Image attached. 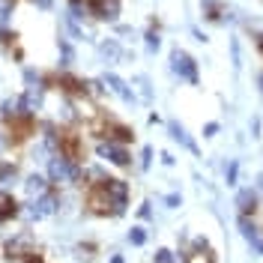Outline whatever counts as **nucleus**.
I'll list each match as a JSON object with an SVG mask.
<instances>
[{"instance_id":"1","label":"nucleus","mask_w":263,"mask_h":263,"mask_svg":"<svg viewBox=\"0 0 263 263\" xmlns=\"http://www.w3.org/2000/svg\"><path fill=\"white\" fill-rule=\"evenodd\" d=\"M51 180V185L57 189V185H81L84 182V164H75L63 159L60 153H54L48 159V174H45Z\"/></svg>"},{"instance_id":"2","label":"nucleus","mask_w":263,"mask_h":263,"mask_svg":"<svg viewBox=\"0 0 263 263\" xmlns=\"http://www.w3.org/2000/svg\"><path fill=\"white\" fill-rule=\"evenodd\" d=\"M84 206H87V213L90 215H99V218H120L114 200H111L108 192L102 189V182L87 189V195H84Z\"/></svg>"},{"instance_id":"3","label":"nucleus","mask_w":263,"mask_h":263,"mask_svg":"<svg viewBox=\"0 0 263 263\" xmlns=\"http://www.w3.org/2000/svg\"><path fill=\"white\" fill-rule=\"evenodd\" d=\"M57 210H60V195H57V189H51V192H45L42 197L24 203V206H21V215H27L30 221H42V218L54 215Z\"/></svg>"},{"instance_id":"4","label":"nucleus","mask_w":263,"mask_h":263,"mask_svg":"<svg viewBox=\"0 0 263 263\" xmlns=\"http://www.w3.org/2000/svg\"><path fill=\"white\" fill-rule=\"evenodd\" d=\"M171 72L180 75V81H185V84L200 81V75H197V60L189 54V51H182L180 45L171 48Z\"/></svg>"},{"instance_id":"5","label":"nucleus","mask_w":263,"mask_h":263,"mask_svg":"<svg viewBox=\"0 0 263 263\" xmlns=\"http://www.w3.org/2000/svg\"><path fill=\"white\" fill-rule=\"evenodd\" d=\"M57 153H60L63 159H69V162L84 164V159H87V147H84V138L78 135V132L63 129V135H60V147H57Z\"/></svg>"},{"instance_id":"6","label":"nucleus","mask_w":263,"mask_h":263,"mask_svg":"<svg viewBox=\"0 0 263 263\" xmlns=\"http://www.w3.org/2000/svg\"><path fill=\"white\" fill-rule=\"evenodd\" d=\"M96 156L102 159V162L114 164V167H132V153H129V147L114 144V141H99V144H96Z\"/></svg>"},{"instance_id":"7","label":"nucleus","mask_w":263,"mask_h":263,"mask_svg":"<svg viewBox=\"0 0 263 263\" xmlns=\"http://www.w3.org/2000/svg\"><path fill=\"white\" fill-rule=\"evenodd\" d=\"M102 189L108 192V197L114 200L117 213L126 215V210H129V195H132V185L126 180H120V177H108V180L102 182Z\"/></svg>"},{"instance_id":"8","label":"nucleus","mask_w":263,"mask_h":263,"mask_svg":"<svg viewBox=\"0 0 263 263\" xmlns=\"http://www.w3.org/2000/svg\"><path fill=\"white\" fill-rule=\"evenodd\" d=\"M33 248H36L33 233H30V230H18L15 236L6 242V257H9V260H15V263H21V257H24V254H30Z\"/></svg>"},{"instance_id":"9","label":"nucleus","mask_w":263,"mask_h":263,"mask_svg":"<svg viewBox=\"0 0 263 263\" xmlns=\"http://www.w3.org/2000/svg\"><path fill=\"white\" fill-rule=\"evenodd\" d=\"M102 84H105V90H108V93H114L117 99H123L126 105H135V102H138L135 90H132L129 84H126L123 78H120V75H114V72H108V75L102 78Z\"/></svg>"},{"instance_id":"10","label":"nucleus","mask_w":263,"mask_h":263,"mask_svg":"<svg viewBox=\"0 0 263 263\" xmlns=\"http://www.w3.org/2000/svg\"><path fill=\"white\" fill-rule=\"evenodd\" d=\"M236 210H239V215L257 213V210H260V195H257V189H251V185L239 189V192H236Z\"/></svg>"},{"instance_id":"11","label":"nucleus","mask_w":263,"mask_h":263,"mask_svg":"<svg viewBox=\"0 0 263 263\" xmlns=\"http://www.w3.org/2000/svg\"><path fill=\"white\" fill-rule=\"evenodd\" d=\"M21 215V203H18L9 189H0V224H9Z\"/></svg>"},{"instance_id":"12","label":"nucleus","mask_w":263,"mask_h":263,"mask_svg":"<svg viewBox=\"0 0 263 263\" xmlns=\"http://www.w3.org/2000/svg\"><path fill=\"white\" fill-rule=\"evenodd\" d=\"M200 12L206 21H213V24H221V21H230V9L221 3V0H200Z\"/></svg>"},{"instance_id":"13","label":"nucleus","mask_w":263,"mask_h":263,"mask_svg":"<svg viewBox=\"0 0 263 263\" xmlns=\"http://www.w3.org/2000/svg\"><path fill=\"white\" fill-rule=\"evenodd\" d=\"M54 185H51V180L45 177V174H30L27 180H24V192H27V197L30 200H36V197H42L45 192H51Z\"/></svg>"},{"instance_id":"14","label":"nucleus","mask_w":263,"mask_h":263,"mask_svg":"<svg viewBox=\"0 0 263 263\" xmlns=\"http://www.w3.org/2000/svg\"><path fill=\"white\" fill-rule=\"evenodd\" d=\"M167 132H171V138H174V141H180V144H182L185 149H189L192 156H200V147L195 144V138H192V135L185 132V126H182V123L171 120V123H167Z\"/></svg>"},{"instance_id":"15","label":"nucleus","mask_w":263,"mask_h":263,"mask_svg":"<svg viewBox=\"0 0 263 263\" xmlns=\"http://www.w3.org/2000/svg\"><path fill=\"white\" fill-rule=\"evenodd\" d=\"M99 54H102L105 63H117V60L123 57V48H120L117 39H102V42H99Z\"/></svg>"},{"instance_id":"16","label":"nucleus","mask_w":263,"mask_h":263,"mask_svg":"<svg viewBox=\"0 0 263 263\" xmlns=\"http://www.w3.org/2000/svg\"><path fill=\"white\" fill-rule=\"evenodd\" d=\"M18 180V164L12 159H3L0 162V189H6V185H12Z\"/></svg>"},{"instance_id":"17","label":"nucleus","mask_w":263,"mask_h":263,"mask_svg":"<svg viewBox=\"0 0 263 263\" xmlns=\"http://www.w3.org/2000/svg\"><path fill=\"white\" fill-rule=\"evenodd\" d=\"M236 180H239V159H228L224 162V182L236 185Z\"/></svg>"},{"instance_id":"18","label":"nucleus","mask_w":263,"mask_h":263,"mask_svg":"<svg viewBox=\"0 0 263 263\" xmlns=\"http://www.w3.org/2000/svg\"><path fill=\"white\" fill-rule=\"evenodd\" d=\"M72 60H75V54H72V45L66 42V39H60V66H63V72L72 66Z\"/></svg>"},{"instance_id":"19","label":"nucleus","mask_w":263,"mask_h":263,"mask_svg":"<svg viewBox=\"0 0 263 263\" xmlns=\"http://www.w3.org/2000/svg\"><path fill=\"white\" fill-rule=\"evenodd\" d=\"M75 257H78V260H93V257H96V246H93V242L75 246Z\"/></svg>"},{"instance_id":"20","label":"nucleus","mask_w":263,"mask_h":263,"mask_svg":"<svg viewBox=\"0 0 263 263\" xmlns=\"http://www.w3.org/2000/svg\"><path fill=\"white\" fill-rule=\"evenodd\" d=\"M144 45H147L149 54H156V51L162 48V36H159V30H147V36H144Z\"/></svg>"},{"instance_id":"21","label":"nucleus","mask_w":263,"mask_h":263,"mask_svg":"<svg viewBox=\"0 0 263 263\" xmlns=\"http://www.w3.org/2000/svg\"><path fill=\"white\" fill-rule=\"evenodd\" d=\"M129 242H132V246H144V242H147V228L135 224V228L129 230Z\"/></svg>"},{"instance_id":"22","label":"nucleus","mask_w":263,"mask_h":263,"mask_svg":"<svg viewBox=\"0 0 263 263\" xmlns=\"http://www.w3.org/2000/svg\"><path fill=\"white\" fill-rule=\"evenodd\" d=\"M153 263H177V254H174L171 248H156V254H153Z\"/></svg>"},{"instance_id":"23","label":"nucleus","mask_w":263,"mask_h":263,"mask_svg":"<svg viewBox=\"0 0 263 263\" xmlns=\"http://www.w3.org/2000/svg\"><path fill=\"white\" fill-rule=\"evenodd\" d=\"M102 93H105V84L96 81V78H90V81H87V99H93V102H96Z\"/></svg>"},{"instance_id":"24","label":"nucleus","mask_w":263,"mask_h":263,"mask_svg":"<svg viewBox=\"0 0 263 263\" xmlns=\"http://www.w3.org/2000/svg\"><path fill=\"white\" fill-rule=\"evenodd\" d=\"M203 251H210V239L206 236H195L192 239V254H203Z\"/></svg>"},{"instance_id":"25","label":"nucleus","mask_w":263,"mask_h":263,"mask_svg":"<svg viewBox=\"0 0 263 263\" xmlns=\"http://www.w3.org/2000/svg\"><path fill=\"white\" fill-rule=\"evenodd\" d=\"M189 263H215V254L213 251H203V254H192L189 251Z\"/></svg>"},{"instance_id":"26","label":"nucleus","mask_w":263,"mask_h":263,"mask_svg":"<svg viewBox=\"0 0 263 263\" xmlns=\"http://www.w3.org/2000/svg\"><path fill=\"white\" fill-rule=\"evenodd\" d=\"M15 33L9 30V27H0V42H3V45H6V48H12V45H15Z\"/></svg>"},{"instance_id":"27","label":"nucleus","mask_w":263,"mask_h":263,"mask_svg":"<svg viewBox=\"0 0 263 263\" xmlns=\"http://www.w3.org/2000/svg\"><path fill=\"white\" fill-rule=\"evenodd\" d=\"M21 263H45V254H42L39 248H33L30 254H24V257H21Z\"/></svg>"},{"instance_id":"28","label":"nucleus","mask_w":263,"mask_h":263,"mask_svg":"<svg viewBox=\"0 0 263 263\" xmlns=\"http://www.w3.org/2000/svg\"><path fill=\"white\" fill-rule=\"evenodd\" d=\"M180 203H182V195H177V192H171V195H164V206H167V210H177Z\"/></svg>"},{"instance_id":"29","label":"nucleus","mask_w":263,"mask_h":263,"mask_svg":"<svg viewBox=\"0 0 263 263\" xmlns=\"http://www.w3.org/2000/svg\"><path fill=\"white\" fill-rule=\"evenodd\" d=\"M149 164H153V147H144V149H141V167L147 171Z\"/></svg>"},{"instance_id":"30","label":"nucleus","mask_w":263,"mask_h":263,"mask_svg":"<svg viewBox=\"0 0 263 263\" xmlns=\"http://www.w3.org/2000/svg\"><path fill=\"white\" fill-rule=\"evenodd\" d=\"M230 54H233V66H236V69H239V60H242V57H239V42H236V39H230Z\"/></svg>"},{"instance_id":"31","label":"nucleus","mask_w":263,"mask_h":263,"mask_svg":"<svg viewBox=\"0 0 263 263\" xmlns=\"http://www.w3.org/2000/svg\"><path fill=\"white\" fill-rule=\"evenodd\" d=\"M218 129H221V126H218V123H206V126H203V138H215V135H218Z\"/></svg>"},{"instance_id":"32","label":"nucleus","mask_w":263,"mask_h":263,"mask_svg":"<svg viewBox=\"0 0 263 263\" xmlns=\"http://www.w3.org/2000/svg\"><path fill=\"white\" fill-rule=\"evenodd\" d=\"M251 138H260V117H251Z\"/></svg>"},{"instance_id":"33","label":"nucleus","mask_w":263,"mask_h":263,"mask_svg":"<svg viewBox=\"0 0 263 263\" xmlns=\"http://www.w3.org/2000/svg\"><path fill=\"white\" fill-rule=\"evenodd\" d=\"M138 215H141L144 221H149V218H153V210H149V203H141V206H138Z\"/></svg>"},{"instance_id":"34","label":"nucleus","mask_w":263,"mask_h":263,"mask_svg":"<svg viewBox=\"0 0 263 263\" xmlns=\"http://www.w3.org/2000/svg\"><path fill=\"white\" fill-rule=\"evenodd\" d=\"M138 84H141V99H147V102H149V84H147V78H138Z\"/></svg>"},{"instance_id":"35","label":"nucleus","mask_w":263,"mask_h":263,"mask_svg":"<svg viewBox=\"0 0 263 263\" xmlns=\"http://www.w3.org/2000/svg\"><path fill=\"white\" fill-rule=\"evenodd\" d=\"M177 162V159H174V156H171V153H162V164H167V167H171V164Z\"/></svg>"},{"instance_id":"36","label":"nucleus","mask_w":263,"mask_h":263,"mask_svg":"<svg viewBox=\"0 0 263 263\" xmlns=\"http://www.w3.org/2000/svg\"><path fill=\"white\" fill-rule=\"evenodd\" d=\"M33 3H36L39 9H51V0H33Z\"/></svg>"},{"instance_id":"37","label":"nucleus","mask_w":263,"mask_h":263,"mask_svg":"<svg viewBox=\"0 0 263 263\" xmlns=\"http://www.w3.org/2000/svg\"><path fill=\"white\" fill-rule=\"evenodd\" d=\"M254 189H257V195H263V174L257 177V185H254Z\"/></svg>"},{"instance_id":"38","label":"nucleus","mask_w":263,"mask_h":263,"mask_svg":"<svg viewBox=\"0 0 263 263\" xmlns=\"http://www.w3.org/2000/svg\"><path fill=\"white\" fill-rule=\"evenodd\" d=\"M254 45H257V51H260V54H263V33H260V36H257V39H254Z\"/></svg>"},{"instance_id":"39","label":"nucleus","mask_w":263,"mask_h":263,"mask_svg":"<svg viewBox=\"0 0 263 263\" xmlns=\"http://www.w3.org/2000/svg\"><path fill=\"white\" fill-rule=\"evenodd\" d=\"M111 263H126V260H123V257H120V254H114V257H111Z\"/></svg>"},{"instance_id":"40","label":"nucleus","mask_w":263,"mask_h":263,"mask_svg":"<svg viewBox=\"0 0 263 263\" xmlns=\"http://www.w3.org/2000/svg\"><path fill=\"white\" fill-rule=\"evenodd\" d=\"M257 84H260V90H263V72H260V75H257Z\"/></svg>"},{"instance_id":"41","label":"nucleus","mask_w":263,"mask_h":263,"mask_svg":"<svg viewBox=\"0 0 263 263\" xmlns=\"http://www.w3.org/2000/svg\"><path fill=\"white\" fill-rule=\"evenodd\" d=\"M3 144H6V138H3V135H0V147H3Z\"/></svg>"}]
</instances>
